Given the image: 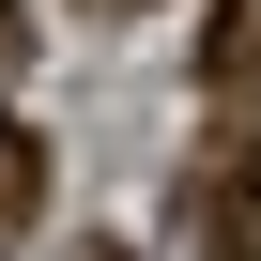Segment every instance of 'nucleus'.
I'll use <instances>...</instances> for the list:
<instances>
[{"label": "nucleus", "instance_id": "7ed1b4c3", "mask_svg": "<svg viewBox=\"0 0 261 261\" xmlns=\"http://www.w3.org/2000/svg\"><path fill=\"white\" fill-rule=\"evenodd\" d=\"M31 200H46V154H31V123H0V230H16Z\"/></svg>", "mask_w": 261, "mask_h": 261}, {"label": "nucleus", "instance_id": "20e7f679", "mask_svg": "<svg viewBox=\"0 0 261 261\" xmlns=\"http://www.w3.org/2000/svg\"><path fill=\"white\" fill-rule=\"evenodd\" d=\"M16 46H31V31H16V0H0V77H16Z\"/></svg>", "mask_w": 261, "mask_h": 261}, {"label": "nucleus", "instance_id": "f03ea898", "mask_svg": "<svg viewBox=\"0 0 261 261\" xmlns=\"http://www.w3.org/2000/svg\"><path fill=\"white\" fill-rule=\"evenodd\" d=\"M200 77H215V92H261V0H230V16H215V46H200Z\"/></svg>", "mask_w": 261, "mask_h": 261}, {"label": "nucleus", "instance_id": "39448f33", "mask_svg": "<svg viewBox=\"0 0 261 261\" xmlns=\"http://www.w3.org/2000/svg\"><path fill=\"white\" fill-rule=\"evenodd\" d=\"M92 261H108V246H92Z\"/></svg>", "mask_w": 261, "mask_h": 261}, {"label": "nucleus", "instance_id": "f257e3e1", "mask_svg": "<svg viewBox=\"0 0 261 261\" xmlns=\"http://www.w3.org/2000/svg\"><path fill=\"white\" fill-rule=\"evenodd\" d=\"M185 230H200L215 261H261V154H230V169H200V185H185Z\"/></svg>", "mask_w": 261, "mask_h": 261}]
</instances>
